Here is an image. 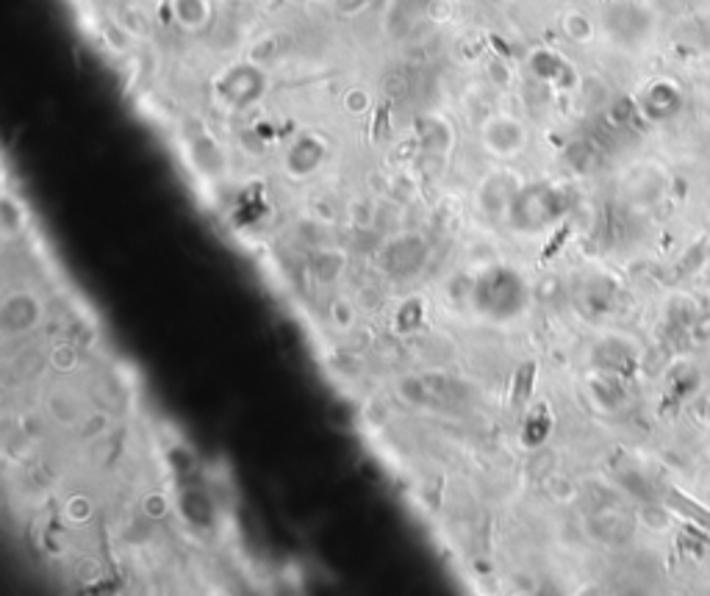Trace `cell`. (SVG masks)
<instances>
[{
    "label": "cell",
    "mask_w": 710,
    "mask_h": 596,
    "mask_svg": "<svg viewBox=\"0 0 710 596\" xmlns=\"http://www.w3.org/2000/svg\"><path fill=\"white\" fill-rule=\"evenodd\" d=\"M655 17L638 0H616L605 9V31L619 45H641L652 34Z\"/></svg>",
    "instance_id": "obj_1"
}]
</instances>
